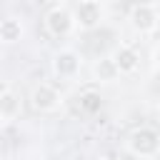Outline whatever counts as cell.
<instances>
[{
  "label": "cell",
  "mask_w": 160,
  "mask_h": 160,
  "mask_svg": "<svg viewBox=\"0 0 160 160\" xmlns=\"http://www.w3.org/2000/svg\"><path fill=\"white\" fill-rule=\"evenodd\" d=\"M0 160H2V152H0Z\"/></svg>",
  "instance_id": "obj_15"
},
{
  "label": "cell",
  "mask_w": 160,
  "mask_h": 160,
  "mask_svg": "<svg viewBox=\"0 0 160 160\" xmlns=\"http://www.w3.org/2000/svg\"><path fill=\"white\" fill-rule=\"evenodd\" d=\"M120 75H118V70H115V65H112V60L105 55V58H98L95 62H92V80L95 82H102V85H110V82H115Z\"/></svg>",
  "instance_id": "obj_10"
},
{
  "label": "cell",
  "mask_w": 160,
  "mask_h": 160,
  "mask_svg": "<svg viewBox=\"0 0 160 160\" xmlns=\"http://www.w3.org/2000/svg\"><path fill=\"white\" fill-rule=\"evenodd\" d=\"M125 148L138 160H155L160 155V132L150 125H140L128 135Z\"/></svg>",
  "instance_id": "obj_1"
},
{
  "label": "cell",
  "mask_w": 160,
  "mask_h": 160,
  "mask_svg": "<svg viewBox=\"0 0 160 160\" xmlns=\"http://www.w3.org/2000/svg\"><path fill=\"white\" fill-rule=\"evenodd\" d=\"M95 160H110V158H95Z\"/></svg>",
  "instance_id": "obj_14"
},
{
  "label": "cell",
  "mask_w": 160,
  "mask_h": 160,
  "mask_svg": "<svg viewBox=\"0 0 160 160\" xmlns=\"http://www.w3.org/2000/svg\"><path fill=\"white\" fill-rule=\"evenodd\" d=\"M70 12H72L75 28L82 30V32H90V30H95V28L102 22V18H105V5L98 2V0H80V2L70 5Z\"/></svg>",
  "instance_id": "obj_4"
},
{
  "label": "cell",
  "mask_w": 160,
  "mask_h": 160,
  "mask_svg": "<svg viewBox=\"0 0 160 160\" xmlns=\"http://www.w3.org/2000/svg\"><path fill=\"white\" fill-rule=\"evenodd\" d=\"M78 108L85 115H98L102 110V95L98 90H82L80 98H78Z\"/></svg>",
  "instance_id": "obj_11"
},
{
  "label": "cell",
  "mask_w": 160,
  "mask_h": 160,
  "mask_svg": "<svg viewBox=\"0 0 160 160\" xmlns=\"http://www.w3.org/2000/svg\"><path fill=\"white\" fill-rule=\"evenodd\" d=\"M22 32H25V28H22L20 18L8 15L0 20V42L2 45H15L18 40H22Z\"/></svg>",
  "instance_id": "obj_8"
},
{
  "label": "cell",
  "mask_w": 160,
  "mask_h": 160,
  "mask_svg": "<svg viewBox=\"0 0 160 160\" xmlns=\"http://www.w3.org/2000/svg\"><path fill=\"white\" fill-rule=\"evenodd\" d=\"M160 20V5L158 2H135L128 10V22L140 35H152L158 30Z\"/></svg>",
  "instance_id": "obj_2"
},
{
  "label": "cell",
  "mask_w": 160,
  "mask_h": 160,
  "mask_svg": "<svg viewBox=\"0 0 160 160\" xmlns=\"http://www.w3.org/2000/svg\"><path fill=\"white\" fill-rule=\"evenodd\" d=\"M50 70L58 80H75L82 70V55L75 48H60L50 60Z\"/></svg>",
  "instance_id": "obj_5"
},
{
  "label": "cell",
  "mask_w": 160,
  "mask_h": 160,
  "mask_svg": "<svg viewBox=\"0 0 160 160\" xmlns=\"http://www.w3.org/2000/svg\"><path fill=\"white\" fill-rule=\"evenodd\" d=\"M20 110H22V100H20V95H18L15 90H10V88L0 90V115L10 122V120H15V118L20 115Z\"/></svg>",
  "instance_id": "obj_9"
},
{
  "label": "cell",
  "mask_w": 160,
  "mask_h": 160,
  "mask_svg": "<svg viewBox=\"0 0 160 160\" xmlns=\"http://www.w3.org/2000/svg\"><path fill=\"white\" fill-rule=\"evenodd\" d=\"M42 25H45V30H48L50 38H58V40L68 38L75 30L70 5L68 2H55L52 8H48V12L42 15Z\"/></svg>",
  "instance_id": "obj_3"
},
{
  "label": "cell",
  "mask_w": 160,
  "mask_h": 160,
  "mask_svg": "<svg viewBox=\"0 0 160 160\" xmlns=\"http://www.w3.org/2000/svg\"><path fill=\"white\" fill-rule=\"evenodd\" d=\"M62 105V92L52 82H38L30 90V108L35 112H55Z\"/></svg>",
  "instance_id": "obj_6"
},
{
  "label": "cell",
  "mask_w": 160,
  "mask_h": 160,
  "mask_svg": "<svg viewBox=\"0 0 160 160\" xmlns=\"http://www.w3.org/2000/svg\"><path fill=\"white\" fill-rule=\"evenodd\" d=\"M108 58L112 60L118 75H135L140 70V52L132 45H118Z\"/></svg>",
  "instance_id": "obj_7"
},
{
  "label": "cell",
  "mask_w": 160,
  "mask_h": 160,
  "mask_svg": "<svg viewBox=\"0 0 160 160\" xmlns=\"http://www.w3.org/2000/svg\"><path fill=\"white\" fill-rule=\"evenodd\" d=\"M2 48H5V45H2V42H0V55H2Z\"/></svg>",
  "instance_id": "obj_13"
},
{
  "label": "cell",
  "mask_w": 160,
  "mask_h": 160,
  "mask_svg": "<svg viewBox=\"0 0 160 160\" xmlns=\"http://www.w3.org/2000/svg\"><path fill=\"white\" fill-rule=\"evenodd\" d=\"M5 125H8V120H5V118H2V115H0V132H2V130H5Z\"/></svg>",
  "instance_id": "obj_12"
}]
</instances>
